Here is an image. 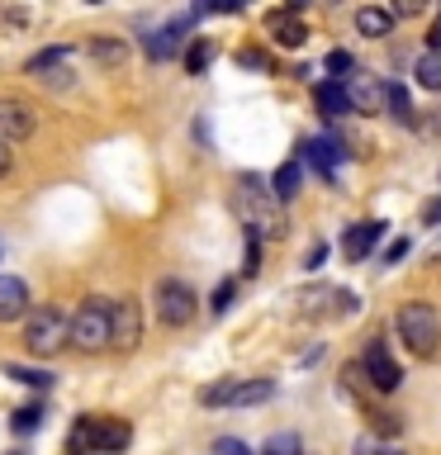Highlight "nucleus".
<instances>
[{"mask_svg":"<svg viewBox=\"0 0 441 455\" xmlns=\"http://www.w3.org/2000/svg\"><path fill=\"white\" fill-rule=\"evenodd\" d=\"M0 256H5V247H0Z\"/></svg>","mask_w":441,"mask_h":455,"instance_id":"obj_41","label":"nucleus"},{"mask_svg":"<svg viewBox=\"0 0 441 455\" xmlns=\"http://www.w3.org/2000/svg\"><path fill=\"white\" fill-rule=\"evenodd\" d=\"M261 455H304V441H299L294 432H276V436H266Z\"/></svg>","mask_w":441,"mask_h":455,"instance_id":"obj_27","label":"nucleus"},{"mask_svg":"<svg viewBox=\"0 0 441 455\" xmlns=\"http://www.w3.org/2000/svg\"><path fill=\"white\" fill-rule=\"evenodd\" d=\"M213 455H256L247 441H237V436H219L213 441Z\"/></svg>","mask_w":441,"mask_h":455,"instance_id":"obj_31","label":"nucleus"},{"mask_svg":"<svg viewBox=\"0 0 441 455\" xmlns=\"http://www.w3.org/2000/svg\"><path fill=\"white\" fill-rule=\"evenodd\" d=\"M10 427H14V432H20V436L38 432V427H43V403H24V408L14 412V418H10Z\"/></svg>","mask_w":441,"mask_h":455,"instance_id":"obj_28","label":"nucleus"},{"mask_svg":"<svg viewBox=\"0 0 441 455\" xmlns=\"http://www.w3.org/2000/svg\"><path fill=\"white\" fill-rule=\"evenodd\" d=\"M14 455H24V451H14Z\"/></svg>","mask_w":441,"mask_h":455,"instance_id":"obj_42","label":"nucleus"},{"mask_svg":"<svg viewBox=\"0 0 441 455\" xmlns=\"http://www.w3.org/2000/svg\"><path fill=\"white\" fill-rule=\"evenodd\" d=\"M299 185H304V166L299 162H285L276 176H270V195H276V204H290L299 195Z\"/></svg>","mask_w":441,"mask_h":455,"instance_id":"obj_22","label":"nucleus"},{"mask_svg":"<svg viewBox=\"0 0 441 455\" xmlns=\"http://www.w3.org/2000/svg\"><path fill=\"white\" fill-rule=\"evenodd\" d=\"M10 166H14V152H10V142H0V176H10Z\"/></svg>","mask_w":441,"mask_h":455,"instance_id":"obj_39","label":"nucleus"},{"mask_svg":"<svg viewBox=\"0 0 441 455\" xmlns=\"http://www.w3.org/2000/svg\"><path fill=\"white\" fill-rule=\"evenodd\" d=\"M304 162H313L323 176H333L337 162H341V142L337 138H309L304 142Z\"/></svg>","mask_w":441,"mask_h":455,"instance_id":"obj_18","label":"nucleus"},{"mask_svg":"<svg viewBox=\"0 0 441 455\" xmlns=\"http://www.w3.org/2000/svg\"><path fill=\"white\" fill-rule=\"evenodd\" d=\"M195 308H199V299H195V290H190L185 280H176V275L156 280V290H152V313H156V318H162L166 327H190Z\"/></svg>","mask_w":441,"mask_h":455,"instance_id":"obj_6","label":"nucleus"},{"mask_svg":"<svg viewBox=\"0 0 441 455\" xmlns=\"http://www.w3.org/2000/svg\"><path fill=\"white\" fill-rule=\"evenodd\" d=\"M394 327H398V341L418 355V361H432L437 347H441V323H437V308L422 304V299H413L394 313Z\"/></svg>","mask_w":441,"mask_h":455,"instance_id":"obj_2","label":"nucleus"},{"mask_svg":"<svg viewBox=\"0 0 441 455\" xmlns=\"http://www.w3.org/2000/svg\"><path fill=\"white\" fill-rule=\"evenodd\" d=\"M71 62H76V43H52V48H38L34 57H28V62H24V76L38 81L43 91H67V85L76 81Z\"/></svg>","mask_w":441,"mask_h":455,"instance_id":"obj_5","label":"nucleus"},{"mask_svg":"<svg viewBox=\"0 0 441 455\" xmlns=\"http://www.w3.org/2000/svg\"><path fill=\"white\" fill-rule=\"evenodd\" d=\"M233 213L247 223L252 237H285V204H276L270 185H261L256 176H242L237 190H233Z\"/></svg>","mask_w":441,"mask_h":455,"instance_id":"obj_1","label":"nucleus"},{"mask_svg":"<svg viewBox=\"0 0 441 455\" xmlns=\"http://www.w3.org/2000/svg\"><path fill=\"white\" fill-rule=\"evenodd\" d=\"M67 347L76 351H105L109 347V299H85L67 318Z\"/></svg>","mask_w":441,"mask_h":455,"instance_id":"obj_3","label":"nucleus"},{"mask_svg":"<svg viewBox=\"0 0 441 455\" xmlns=\"http://www.w3.org/2000/svg\"><path fill=\"white\" fill-rule=\"evenodd\" d=\"M356 365H361V375H365V384H370L375 394H394V389H398V379H404V370H398L394 351L384 347L380 337H370V341H365V351H361V361H356Z\"/></svg>","mask_w":441,"mask_h":455,"instance_id":"obj_8","label":"nucleus"},{"mask_svg":"<svg viewBox=\"0 0 441 455\" xmlns=\"http://www.w3.org/2000/svg\"><path fill=\"white\" fill-rule=\"evenodd\" d=\"M427 52H441V10H437L432 28H427Z\"/></svg>","mask_w":441,"mask_h":455,"instance_id":"obj_35","label":"nucleus"},{"mask_svg":"<svg viewBox=\"0 0 441 455\" xmlns=\"http://www.w3.org/2000/svg\"><path fill=\"white\" fill-rule=\"evenodd\" d=\"M422 128H427V133H437V138H441V109H427V119H422Z\"/></svg>","mask_w":441,"mask_h":455,"instance_id":"obj_38","label":"nucleus"},{"mask_svg":"<svg viewBox=\"0 0 441 455\" xmlns=\"http://www.w3.org/2000/svg\"><path fill=\"white\" fill-rule=\"evenodd\" d=\"M24 347L34 355H57L67 347V313L57 304H43L38 313H28V327H24Z\"/></svg>","mask_w":441,"mask_h":455,"instance_id":"obj_7","label":"nucleus"},{"mask_svg":"<svg viewBox=\"0 0 441 455\" xmlns=\"http://www.w3.org/2000/svg\"><path fill=\"white\" fill-rule=\"evenodd\" d=\"M242 5H237V0H213V5H209V14H237Z\"/></svg>","mask_w":441,"mask_h":455,"instance_id":"obj_37","label":"nucleus"},{"mask_svg":"<svg viewBox=\"0 0 441 455\" xmlns=\"http://www.w3.org/2000/svg\"><path fill=\"white\" fill-rule=\"evenodd\" d=\"M380 237H384V223H375V219L356 223V228H347V237H341V256H347V261H365Z\"/></svg>","mask_w":441,"mask_h":455,"instance_id":"obj_13","label":"nucleus"},{"mask_svg":"<svg viewBox=\"0 0 441 455\" xmlns=\"http://www.w3.org/2000/svg\"><path fill=\"white\" fill-rule=\"evenodd\" d=\"M422 223H427V228H437V223H441V195H437V199H427V209H422Z\"/></svg>","mask_w":441,"mask_h":455,"instance_id":"obj_34","label":"nucleus"},{"mask_svg":"<svg viewBox=\"0 0 441 455\" xmlns=\"http://www.w3.org/2000/svg\"><path fill=\"white\" fill-rule=\"evenodd\" d=\"M233 299H237V284L223 280L219 290H213V304H209V308H213V313H228V308H233Z\"/></svg>","mask_w":441,"mask_h":455,"instance_id":"obj_30","label":"nucleus"},{"mask_svg":"<svg viewBox=\"0 0 441 455\" xmlns=\"http://www.w3.org/2000/svg\"><path fill=\"white\" fill-rule=\"evenodd\" d=\"M266 34L280 43V48H304L309 43V24H304V14H294V10H270L266 14Z\"/></svg>","mask_w":441,"mask_h":455,"instance_id":"obj_12","label":"nucleus"},{"mask_svg":"<svg viewBox=\"0 0 441 455\" xmlns=\"http://www.w3.org/2000/svg\"><path fill=\"white\" fill-rule=\"evenodd\" d=\"M347 100H351V109H361V114H380L384 85L375 76H365V71H356V76L347 81Z\"/></svg>","mask_w":441,"mask_h":455,"instance_id":"obj_15","label":"nucleus"},{"mask_svg":"<svg viewBox=\"0 0 441 455\" xmlns=\"http://www.w3.org/2000/svg\"><path fill=\"white\" fill-rule=\"evenodd\" d=\"M276 398V379H213L199 389L204 408H256Z\"/></svg>","mask_w":441,"mask_h":455,"instance_id":"obj_4","label":"nucleus"},{"mask_svg":"<svg viewBox=\"0 0 441 455\" xmlns=\"http://www.w3.org/2000/svg\"><path fill=\"white\" fill-rule=\"evenodd\" d=\"M313 105H318L323 119H341V114H351V100H347V85H341V81H318V85H313Z\"/></svg>","mask_w":441,"mask_h":455,"instance_id":"obj_16","label":"nucleus"},{"mask_svg":"<svg viewBox=\"0 0 441 455\" xmlns=\"http://www.w3.org/2000/svg\"><path fill=\"white\" fill-rule=\"evenodd\" d=\"M95 441H100V418H76L67 432V455H95Z\"/></svg>","mask_w":441,"mask_h":455,"instance_id":"obj_20","label":"nucleus"},{"mask_svg":"<svg viewBox=\"0 0 441 455\" xmlns=\"http://www.w3.org/2000/svg\"><path fill=\"white\" fill-rule=\"evenodd\" d=\"M142 337V318H138V299H119L109 304V347L119 351H133Z\"/></svg>","mask_w":441,"mask_h":455,"instance_id":"obj_11","label":"nucleus"},{"mask_svg":"<svg viewBox=\"0 0 441 455\" xmlns=\"http://www.w3.org/2000/svg\"><path fill=\"white\" fill-rule=\"evenodd\" d=\"M356 455H404V451H394V446H384L380 436H361L356 441Z\"/></svg>","mask_w":441,"mask_h":455,"instance_id":"obj_32","label":"nucleus"},{"mask_svg":"<svg viewBox=\"0 0 441 455\" xmlns=\"http://www.w3.org/2000/svg\"><path fill=\"white\" fill-rule=\"evenodd\" d=\"M91 57H95L100 71H119V67L128 62V43L114 38V34H95V38H91Z\"/></svg>","mask_w":441,"mask_h":455,"instance_id":"obj_17","label":"nucleus"},{"mask_svg":"<svg viewBox=\"0 0 441 455\" xmlns=\"http://www.w3.org/2000/svg\"><path fill=\"white\" fill-rule=\"evenodd\" d=\"M323 256H327V247H313V251H309V270H318V266H323Z\"/></svg>","mask_w":441,"mask_h":455,"instance_id":"obj_40","label":"nucleus"},{"mask_svg":"<svg viewBox=\"0 0 441 455\" xmlns=\"http://www.w3.org/2000/svg\"><path fill=\"white\" fill-rule=\"evenodd\" d=\"M327 71H333V76H347V71H356V57L347 48H333L327 52Z\"/></svg>","mask_w":441,"mask_h":455,"instance_id":"obj_29","label":"nucleus"},{"mask_svg":"<svg viewBox=\"0 0 441 455\" xmlns=\"http://www.w3.org/2000/svg\"><path fill=\"white\" fill-rule=\"evenodd\" d=\"M261 270V237H247V266H242V275H256Z\"/></svg>","mask_w":441,"mask_h":455,"instance_id":"obj_33","label":"nucleus"},{"mask_svg":"<svg viewBox=\"0 0 441 455\" xmlns=\"http://www.w3.org/2000/svg\"><path fill=\"white\" fill-rule=\"evenodd\" d=\"M413 76H418L422 91H441V52H422V57H418V71H413Z\"/></svg>","mask_w":441,"mask_h":455,"instance_id":"obj_24","label":"nucleus"},{"mask_svg":"<svg viewBox=\"0 0 441 455\" xmlns=\"http://www.w3.org/2000/svg\"><path fill=\"white\" fill-rule=\"evenodd\" d=\"M213 62V43L209 38H195L190 48H185V67H190V76H204Z\"/></svg>","mask_w":441,"mask_h":455,"instance_id":"obj_25","label":"nucleus"},{"mask_svg":"<svg viewBox=\"0 0 441 455\" xmlns=\"http://www.w3.org/2000/svg\"><path fill=\"white\" fill-rule=\"evenodd\" d=\"M38 128V109L24 95H0V142L28 138Z\"/></svg>","mask_w":441,"mask_h":455,"instance_id":"obj_10","label":"nucleus"},{"mask_svg":"<svg viewBox=\"0 0 441 455\" xmlns=\"http://www.w3.org/2000/svg\"><path fill=\"white\" fill-rule=\"evenodd\" d=\"M128 441H133V427H128V422H100L95 455H124Z\"/></svg>","mask_w":441,"mask_h":455,"instance_id":"obj_23","label":"nucleus"},{"mask_svg":"<svg viewBox=\"0 0 441 455\" xmlns=\"http://www.w3.org/2000/svg\"><path fill=\"white\" fill-rule=\"evenodd\" d=\"M404 256H408V237H398V242H389V251H384V261H404Z\"/></svg>","mask_w":441,"mask_h":455,"instance_id":"obj_36","label":"nucleus"},{"mask_svg":"<svg viewBox=\"0 0 441 455\" xmlns=\"http://www.w3.org/2000/svg\"><path fill=\"white\" fill-rule=\"evenodd\" d=\"M28 284L20 275H0V323H14V318H24L28 313Z\"/></svg>","mask_w":441,"mask_h":455,"instance_id":"obj_14","label":"nucleus"},{"mask_svg":"<svg viewBox=\"0 0 441 455\" xmlns=\"http://www.w3.org/2000/svg\"><path fill=\"white\" fill-rule=\"evenodd\" d=\"M5 375L28 384V389H52V375H48V370H38V365H5Z\"/></svg>","mask_w":441,"mask_h":455,"instance_id":"obj_26","label":"nucleus"},{"mask_svg":"<svg viewBox=\"0 0 441 455\" xmlns=\"http://www.w3.org/2000/svg\"><path fill=\"white\" fill-rule=\"evenodd\" d=\"M384 105H389L394 124H404V128H418V114H413L408 85H398V81H384Z\"/></svg>","mask_w":441,"mask_h":455,"instance_id":"obj_21","label":"nucleus"},{"mask_svg":"<svg viewBox=\"0 0 441 455\" xmlns=\"http://www.w3.org/2000/svg\"><path fill=\"white\" fill-rule=\"evenodd\" d=\"M356 28H361L365 38H389L394 34V10H384V5L356 10Z\"/></svg>","mask_w":441,"mask_h":455,"instance_id":"obj_19","label":"nucleus"},{"mask_svg":"<svg viewBox=\"0 0 441 455\" xmlns=\"http://www.w3.org/2000/svg\"><path fill=\"white\" fill-rule=\"evenodd\" d=\"M195 20H199V10H185V14H176L171 24L152 28V38H148V57H152V62H171L176 52H185V38H190Z\"/></svg>","mask_w":441,"mask_h":455,"instance_id":"obj_9","label":"nucleus"}]
</instances>
